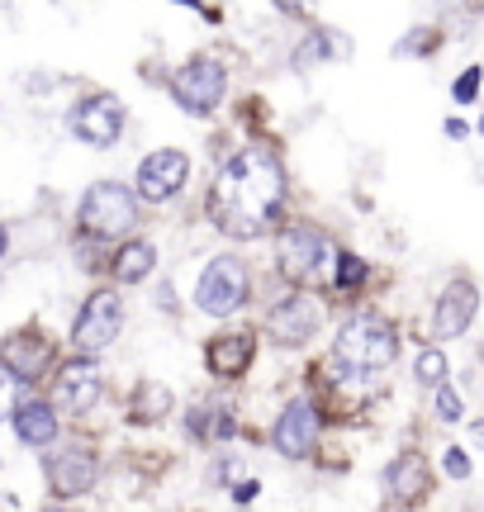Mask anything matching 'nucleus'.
I'll return each instance as SVG.
<instances>
[{
  "label": "nucleus",
  "instance_id": "nucleus-11",
  "mask_svg": "<svg viewBox=\"0 0 484 512\" xmlns=\"http://www.w3.org/2000/svg\"><path fill=\"white\" fill-rule=\"evenodd\" d=\"M100 394H105V384H100V370L91 361H72L53 384V403L62 413H91Z\"/></svg>",
  "mask_w": 484,
  "mask_h": 512
},
{
  "label": "nucleus",
  "instance_id": "nucleus-13",
  "mask_svg": "<svg viewBox=\"0 0 484 512\" xmlns=\"http://www.w3.org/2000/svg\"><path fill=\"white\" fill-rule=\"evenodd\" d=\"M314 437H318V413H314V403H304V399L290 403V408L280 413L276 432H271L276 451L280 456H290V460L309 456V451H314Z\"/></svg>",
  "mask_w": 484,
  "mask_h": 512
},
{
  "label": "nucleus",
  "instance_id": "nucleus-1",
  "mask_svg": "<svg viewBox=\"0 0 484 512\" xmlns=\"http://www.w3.org/2000/svg\"><path fill=\"white\" fill-rule=\"evenodd\" d=\"M285 204V171L266 147H242L238 157L219 171L209 214L228 238H261Z\"/></svg>",
  "mask_w": 484,
  "mask_h": 512
},
{
  "label": "nucleus",
  "instance_id": "nucleus-22",
  "mask_svg": "<svg viewBox=\"0 0 484 512\" xmlns=\"http://www.w3.org/2000/svg\"><path fill=\"white\" fill-rule=\"evenodd\" d=\"M19 394H24V380L19 375H0V418H15V408H19Z\"/></svg>",
  "mask_w": 484,
  "mask_h": 512
},
{
  "label": "nucleus",
  "instance_id": "nucleus-25",
  "mask_svg": "<svg viewBox=\"0 0 484 512\" xmlns=\"http://www.w3.org/2000/svg\"><path fill=\"white\" fill-rule=\"evenodd\" d=\"M475 95H480V67H470V72L456 81V100H461V105H470Z\"/></svg>",
  "mask_w": 484,
  "mask_h": 512
},
{
  "label": "nucleus",
  "instance_id": "nucleus-28",
  "mask_svg": "<svg viewBox=\"0 0 484 512\" xmlns=\"http://www.w3.org/2000/svg\"><path fill=\"white\" fill-rule=\"evenodd\" d=\"M447 133H451V138H466L470 128H466V124H461V119H447Z\"/></svg>",
  "mask_w": 484,
  "mask_h": 512
},
{
  "label": "nucleus",
  "instance_id": "nucleus-21",
  "mask_svg": "<svg viewBox=\"0 0 484 512\" xmlns=\"http://www.w3.org/2000/svg\"><path fill=\"white\" fill-rule=\"evenodd\" d=\"M413 375H418V384H428V389H437V384L447 380V356L442 351H418V361H413Z\"/></svg>",
  "mask_w": 484,
  "mask_h": 512
},
{
  "label": "nucleus",
  "instance_id": "nucleus-32",
  "mask_svg": "<svg viewBox=\"0 0 484 512\" xmlns=\"http://www.w3.org/2000/svg\"><path fill=\"white\" fill-rule=\"evenodd\" d=\"M480 128H484V119H480Z\"/></svg>",
  "mask_w": 484,
  "mask_h": 512
},
{
  "label": "nucleus",
  "instance_id": "nucleus-20",
  "mask_svg": "<svg viewBox=\"0 0 484 512\" xmlns=\"http://www.w3.org/2000/svg\"><path fill=\"white\" fill-rule=\"evenodd\" d=\"M171 413V389L167 384H138L133 394V418L138 422H157Z\"/></svg>",
  "mask_w": 484,
  "mask_h": 512
},
{
  "label": "nucleus",
  "instance_id": "nucleus-10",
  "mask_svg": "<svg viewBox=\"0 0 484 512\" xmlns=\"http://www.w3.org/2000/svg\"><path fill=\"white\" fill-rule=\"evenodd\" d=\"M72 133L91 147H114V138L124 133V105L114 95H91L72 110Z\"/></svg>",
  "mask_w": 484,
  "mask_h": 512
},
{
  "label": "nucleus",
  "instance_id": "nucleus-12",
  "mask_svg": "<svg viewBox=\"0 0 484 512\" xmlns=\"http://www.w3.org/2000/svg\"><path fill=\"white\" fill-rule=\"evenodd\" d=\"M475 309H480V290L470 280H451L442 299H437V313H432V332L437 337H461V332L475 323Z\"/></svg>",
  "mask_w": 484,
  "mask_h": 512
},
{
  "label": "nucleus",
  "instance_id": "nucleus-7",
  "mask_svg": "<svg viewBox=\"0 0 484 512\" xmlns=\"http://www.w3.org/2000/svg\"><path fill=\"white\" fill-rule=\"evenodd\" d=\"M280 271L290 275V280H314L318 271H323V261H328V242H323V233L318 228H309V223H290L285 233H280Z\"/></svg>",
  "mask_w": 484,
  "mask_h": 512
},
{
  "label": "nucleus",
  "instance_id": "nucleus-8",
  "mask_svg": "<svg viewBox=\"0 0 484 512\" xmlns=\"http://www.w3.org/2000/svg\"><path fill=\"white\" fill-rule=\"evenodd\" d=\"M190 176V157L186 152H176V147H162V152H152L138 162V195L148 204H167Z\"/></svg>",
  "mask_w": 484,
  "mask_h": 512
},
{
  "label": "nucleus",
  "instance_id": "nucleus-4",
  "mask_svg": "<svg viewBox=\"0 0 484 512\" xmlns=\"http://www.w3.org/2000/svg\"><path fill=\"white\" fill-rule=\"evenodd\" d=\"M119 328H124V304L114 299V290H95L91 299L81 304V313H76L72 347L81 351V356H100L105 347H114Z\"/></svg>",
  "mask_w": 484,
  "mask_h": 512
},
{
  "label": "nucleus",
  "instance_id": "nucleus-15",
  "mask_svg": "<svg viewBox=\"0 0 484 512\" xmlns=\"http://www.w3.org/2000/svg\"><path fill=\"white\" fill-rule=\"evenodd\" d=\"M252 351H257V337H252V332H228V337H214L209 351H205L209 375H219V380H238L242 370L252 366Z\"/></svg>",
  "mask_w": 484,
  "mask_h": 512
},
{
  "label": "nucleus",
  "instance_id": "nucleus-26",
  "mask_svg": "<svg viewBox=\"0 0 484 512\" xmlns=\"http://www.w3.org/2000/svg\"><path fill=\"white\" fill-rule=\"evenodd\" d=\"M447 475L451 479H466L470 475V460L461 456V451H447Z\"/></svg>",
  "mask_w": 484,
  "mask_h": 512
},
{
  "label": "nucleus",
  "instance_id": "nucleus-19",
  "mask_svg": "<svg viewBox=\"0 0 484 512\" xmlns=\"http://www.w3.org/2000/svg\"><path fill=\"white\" fill-rule=\"evenodd\" d=\"M152 261H157V256H152L148 242H129L124 252L114 256V280H119V285H138V280L152 275Z\"/></svg>",
  "mask_w": 484,
  "mask_h": 512
},
{
  "label": "nucleus",
  "instance_id": "nucleus-27",
  "mask_svg": "<svg viewBox=\"0 0 484 512\" xmlns=\"http://www.w3.org/2000/svg\"><path fill=\"white\" fill-rule=\"evenodd\" d=\"M257 489H261L257 479H242L238 489H233V498H238V503H252V498H257Z\"/></svg>",
  "mask_w": 484,
  "mask_h": 512
},
{
  "label": "nucleus",
  "instance_id": "nucleus-30",
  "mask_svg": "<svg viewBox=\"0 0 484 512\" xmlns=\"http://www.w3.org/2000/svg\"><path fill=\"white\" fill-rule=\"evenodd\" d=\"M475 441H484V422H475Z\"/></svg>",
  "mask_w": 484,
  "mask_h": 512
},
{
  "label": "nucleus",
  "instance_id": "nucleus-24",
  "mask_svg": "<svg viewBox=\"0 0 484 512\" xmlns=\"http://www.w3.org/2000/svg\"><path fill=\"white\" fill-rule=\"evenodd\" d=\"M361 280H366V261H356V256H342V261H337V285H342V290H356Z\"/></svg>",
  "mask_w": 484,
  "mask_h": 512
},
{
  "label": "nucleus",
  "instance_id": "nucleus-18",
  "mask_svg": "<svg viewBox=\"0 0 484 512\" xmlns=\"http://www.w3.org/2000/svg\"><path fill=\"white\" fill-rule=\"evenodd\" d=\"M15 432L24 446H48L57 437V413L48 403H19L15 408Z\"/></svg>",
  "mask_w": 484,
  "mask_h": 512
},
{
  "label": "nucleus",
  "instance_id": "nucleus-14",
  "mask_svg": "<svg viewBox=\"0 0 484 512\" xmlns=\"http://www.w3.org/2000/svg\"><path fill=\"white\" fill-rule=\"evenodd\" d=\"M48 484H53L57 498H81L95 489V456L91 451H81V446H72V451H57L53 460H48Z\"/></svg>",
  "mask_w": 484,
  "mask_h": 512
},
{
  "label": "nucleus",
  "instance_id": "nucleus-23",
  "mask_svg": "<svg viewBox=\"0 0 484 512\" xmlns=\"http://www.w3.org/2000/svg\"><path fill=\"white\" fill-rule=\"evenodd\" d=\"M437 418H442V422H461V394H456L447 380L437 384Z\"/></svg>",
  "mask_w": 484,
  "mask_h": 512
},
{
  "label": "nucleus",
  "instance_id": "nucleus-16",
  "mask_svg": "<svg viewBox=\"0 0 484 512\" xmlns=\"http://www.w3.org/2000/svg\"><path fill=\"white\" fill-rule=\"evenodd\" d=\"M0 366L29 384L38 370L48 366V342H43V337H34V332H15V337L0 347Z\"/></svg>",
  "mask_w": 484,
  "mask_h": 512
},
{
  "label": "nucleus",
  "instance_id": "nucleus-2",
  "mask_svg": "<svg viewBox=\"0 0 484 512\" xmlns=\"http://www.w3.org/2000/svg\"><path fill=\"white\" fill-rule=\"evenodd\" d=\"M394 351H399V337H394L390 323L380 313H356L337 332L333 361L347 375H375V370H385L394 361Z\"/></svg>",
  "mask_w": 484,
  "mask_h": 512
},
{
  "label": "nucleus",
  "instance_id": "nucleus-6",
  "mask_svg": "<svg viewBox=\"0 0 484 512\" xmlns=\"http://www.w3.org/2000/svg\"><path fill=\"white\" fill-rule=\"evenodd\" d=\"M224 67L214 62V57H190L186 67L176 72L171 81V95H176V105L186 114H214L219 110V100H224Z\"/></svg>",
  "mask_w": 484,
  "mask_h": 512
},
{
  "label": "nucleus",
  "instance_id": "nucleus-3",
  "mask_svg": "<svg viewBox=\"0 0 484 512\" xmlns=\"http://www.w3.org/2000/svg\"><path fill=\"white\" fill-rule=\"evenodd\" d=\"M133 223H138V204L119 181H100L86 190L81 200V228L91 238H124Z\"/></svg>",
  "mask_w": 484,
  "mask_h": 512
},
{
  "label": "nucleus",
  "instance_id": "nucleus-17",
  "mask_svg": "<svg viewBox=\"0 0 484 512\" xmlns=\"http://www.w3.org/2000/svg\"><path fill=\"white\" fill-rule=\"evenodd\" d=\"M385 489H390L399 503H409V498H423V489H428V465H423V456L404 451V456H399L390 470H385Z\"/></svg>",
  "mask_w": 484,
  "mask_h": 512
},
{
  "label": "nucleus",
  "instance_id": "nucleus-31",
  "mask_svg": "<svg viewBox=\"0 0 484 512\" xmlns=\"http://www.w3.org/2000/svg\"><path fill=\"white\" fill-rule=\"evenodd\" d=\"M0 252H5V228H0Z\"/></svg>",
  "mask_w": 484,
  "mask_h": 512
},
{
  "label": "nucleus",
  "instance_id": "nucleus-5",
  "mask_svg": "<svg viewBox=\"0 0 484 512\" xmlns=\"http://www.w3.org/2000/svg\"><path fill=\"white\" fill-rule=\"evenodd\" d=\"M195 304L214 318H228L233 309L247 304V266H242L238 256H214L200 275V285H195Z\"/></svg>",
  "mask_w": 484,
  "mask_h": 512
},
{
  "label": "nucleus",
  "instance_id": "nucleus-29",
  "mask_svg": "<svg viewBox=\"0 0 484 512\" xmlns=\"http://www.w3.org/2000/svg\"><path fill=\"white\" fill-rule=\"evenodd\" d=\"M280 10H304V5H314V0H276Z\"/></svg>",
  "mask_w": 484,
  "mask_h": 512
},
{
  "label": "nucleus",
  "instance_id": "nucleus-9",
  "mask_svg": "<svg viewBox=\"0 0 484 512\" xmlns=\"http://www.w3.org/2000/svg\"><path fill=\"white\" fill-rule=\"evenodd\" d=\"M318 328H323V309L309 294H295V299H285V304L266 313V332L276 337L280 347H304Z\"/></svg>",
  "mask_w": 484,
  "mask_h": 512
}]
</instances>
